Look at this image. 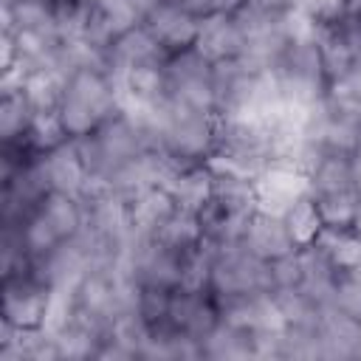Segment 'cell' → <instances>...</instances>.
I'll return each mask as SVG.
<instances>
[{"instance_id":"obj_15","label":"cell","mask_w":361,"mask_h":361,"mask_svg":"<svg viewBox=\"0 0 361 361\" xmlns=\"http://www.w3.org/2000/svg\"><path fill=\"white\" fill-rule=\"evenodd\" d=\"M282 220H285V226H288V231H290V237H293V243H296L299 248L313 245V243L322 237V231H324L322 214H319L316 200L310 197V192H307L305 197H299V200L282 214Z\"/></svg>"},{"instance_id":"obj_10","label":"cell","mask_w":361,"mask_h":361,"mask_svg":"<svg viewBox=\"0 0 361 361\" xmlns=\"http://www.w3.org/2000/svg\"><path fill=\"white\" fill-rule=\"evenodd\" d=\"M152 59H166L155 42V37L149 34L147 23L135 25L133 31H127L124 37H118L110 51H107V71L116 73L121 79L124 71H130L133 65H141V62H152Z\"/></svg>"},{"instance_id":"obj_5","label":"cell","mask_w":361,"mask_h":361,"mask_svg":"<svg viewBox=\"0 0 361 361\" xmlns=\"http://www.w3.org/2000/svg\"><path fill=\"white\" fill-rule=\"evenodd\" d=\"M147 28L155 37L161 54L169 59L175 54H183L197 45V31H200V17L183 11L175 3L158 6L152 14H147Z\"/></svg>"},{"instance_id":"obj_3","label":"cell","mask_w":361,"mask_h":361,"mask_svg":"<svg viewBox=\"0 0 361 361\" xmlns=\"http://www.w3.org/2000/svg\"><path fill=\"white\" fill-rule=\"evenodd\" d=\"M166 76H169L166 104H178V107L200 110V113H217L212 62L197 48H189L183 54L169 56L166 59Z\"/></svg>"},{"instance_id":"obj_4","label":"cell","mask_w":361,"mask_h":361,"mask_svg":"<svg viewBox=\"0 0 361 361\" xmlns=\"http://www.w3.org/2000/svg\"><path fill=\"white\" fill-rule=\"evenodd\" d=\"M305 195H307V175L293 164L274 161L257 172V200L262 212L285 214Z\"/></svg>"},{"instance_id":"obj_20","label":"cell","mask_w":361,"mask_h":361,"mask_svg":"<svg viewBox=\"0 0 361 361\" xmlns=\"http://www.w3.org/2000/svg\"><path fill=\"white\" fill-rule=\"evenodd\" d=\"M353 178H355V189L361 192V152H353Z\"/></svg>"},{"instance_id":"obj_8","label":"cell","mask_w":361,"mask_h":361,"mask_svg":"<svg viewBox=\"0 0 361 361\" xmlns=\"http://www.w3.org/2000/svg\"><path fill=\"white\" fill-rule=\"evenodd\" d=\"M209 62H223V59H234L243 56L245 39H243V28L237 14H209L200 20V31H197V45H195Z\"/></svg>"},{"instance_id":"obj_6","label":"cell","mask_w":361,"mask_h":361,"mask_svg":"<svg viewBox=\"0 0 361 361\" xmlns=\"http://www.w3.org/2000/svg\"><path fill=\"white\" fill-rule=\"evenodd\" d=\"M121 96L130 110H158L169 99V76L166 59H152L133 65L121 73Z\"/></svg>"},{"instance_id":"obj_21","label":"cell","mask_w":361,"mask_h":361,"mask_svg":"<svg viewBox=\"0 0 361 361\" xmlns=\"http://www.w3.org/2000/svg\"><path fill=\"white\" fill-rule=\"evenodd\" d=\"M347 17L361 23V0H347Z\"/></svg>"},{"instance_id":"obj_17","label":"cell","mask_w":361,"mask_h":361,"mask_svg":"<svg viewBox=\"0 0 361 361\" xmlns=\"http://www.w3.org/2000/svg\"><path fill=\"white\" fill-rule=\"evenodd\" d=\"M248 0H212V14H237Z\"/></svg>"},{"instance_id":"obj_1","label":"cell","mask_w":361,"mask_h":361,"mask_svg":"<svg viewBox=\"0 0 361 361\" xmlns=\"http://www.w3.org/2000/svg\"><path fill=\"white\" fill-rule=\"evenodd\" d=\"M124 107L121 96V79L113 76L104 65H76L62 79V96H59V124L68 133V138L79 141L99 130L107 118H113Z\"/></svg>"},{"instance_id":"obj_22","label":"cell","mask_w":361,"mask_h":361,"mask_svg":"<svg viewBox=\"0 0 361 361\" xmlns=\"http://www.w3.org/2000/svg\"><path fill=\"white\" fill-rule=\"evenodd\" d=\"M14 3H20V0H0V8H8V6H14Z\"/></svg>"},{"instance_id":"obj_2","label":"cell","mask_w":361,"mask_h":361,"mask_svg":"<svg viewBox=\"0 0 361 361\" xmlns=\"http://www.w3.org/2000/svg\"><path fill=\"white\" fill-rule=\"evenodd\" d=\"M56 290H51L31 268L3 276L0 288V319L17 330H42L48 327Z\"/></svg>"},{"instance_id":"obj_14","label":"cell","mask_w":361,"mask_h":361,"mask_svg":"<svg viewBox=\"0 0 361 361\" xmlns=\"http://www.w3.org/2000/svg\"><path fill=\"white\" fill-rule=\"evenodd\" d=\"M316 245L322 248L327 262L336 268V274L361 271V237H355L350 228H344V231L324 228L322 237L316 240Z\"/></svg>"},{"instance_id":"obj_7","label":"cell","mask_w":361,"mask_h":361,"mask_svg":"<svg viewBox=\"0 0 361 361\" xmlns=\"http://www.w3.org/2000/svg\"><path fill=\"white\" fill-rule=\"evenodd\" d=\"M243 248L251 251L262 262H274L279 257L293 254L299 245L293 243L282 214H271V212L257 209L248 217V226H245V234H243Z\"/></svg>"},{"instance_id":"obj_12","label":"cell","mask_w":361,"mask_h":361,"mask_svg":"<svg viewBox=\"0 0 361 361\" xmlns=\"http://www.w3.org/2000/svg\"><path fill=\"white\" fill-rule=\"evenodd\" d=\"M34 116L37 110L20 87V79H0V141L25 135Z\"/></svg>"},{"instance_id":"obj_9","label":"cell","mask_w":361,"mask_h":361,"mask_svg":"<svg viewBox=\"0 0 361 361\" xmlns=\"http://www.w3.org/2000/svg\"><path fill=\"white\" fill-rule=\"evenodd\" d=\"M42 166L48 175V183L54 192H68V195H82L90 183V172L82 161V152L73 138L42 155Z\"/></svg>"},{"instance_id":"obj_19","label":"cell","mask_w":361,"mask_h":361,"mask_svg":"<svg viewBox=\"0 0 361 361\" xmlns=\"http://www.w3.org/2000/svg\"><path fill=\"white\" fill-rule=\"evenodd\" d=\"M350 231L355 237H361V195H358V203H355V214H353V223H350Z\"/></svg>"},{"instance_id":"obj_18","label":"cell","mask_w":361,"mask_h":361,"mask_svg":"<svg viewBox=\"0 0 361 361\" xmlns=\"http://www.w3.org/2000/svg\"><path fill=\"white\" fill-rule=\"evenodd\" d=\"M164 3H169V0H133V6L144 14V20H147V14H152L158 6H164Z\"/></svg>"},{"instance_id":"obj_11","label":"cell","mask_w":361,"mask_h":361,"mask_svg":"<svg viewBox=\"0 0 361 361\" xmlns=\"http://www.w3.org/2000/svg\"><path fill=\"white\" fill-rule=\"evenodd\" d=\"M169 195L175 197L178 209L183 212H197L209 197H212V186H214V172L209 164H192V166H180L175 169L166 183Z\"/></svg>"},{"instance_id":"obj_16","label":"cell","mask_w":361,"mask_h":361,"mask_svg":"<svg viewBox=\"0 0 361 361\" xmlns=\"http://www.w3.org/2000/svg\"><path fill=\"white\" fill-rule=\"evenodd\" d=\"M358 189H336V192H324V195H310L316 200V209L322 214L324 228L333 231H344L353 223L355 214V203H358Z\"/></svg>"},{"instance_id":"obj_13","label":"cell","mask_w":361,"mask_h":361,"mask_svg":"<svg viewBox=\"0 0 361 361\" xmlns=\"http://www.w3.org/2000/svg\"><path fill=\"white\" fill-rule=\"evenodd\" d=\"M336 189H355L353 155L347 152H322L319 161L307 169V192L324 195Z\"/></svg>"}]
</instances>
